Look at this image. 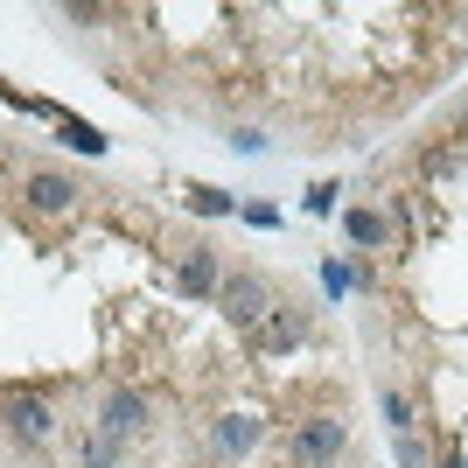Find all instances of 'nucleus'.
<instances>
[{"label": "nucleus", "mask_w": 468, "mask_h": 468, "mask_svg": "<svg viewBox=\"0 0 468 468\" xmlns=\"http://www.w3.org/2000/svg\"><path fill=\"white\" fill-rule=\"evenodd\" d=\"M238 217L259 224V231H280V210H273V203H238Z\"/></svg>", "instance_id": "nucleus-17"}, {"label": "nucleus", "mask_w": 468, "mask_h": 468, "mask_svg": "<svg viewBox=\"0 0 468 468\" xmlns=\"http://www.w3.org/2000/svg\"><path fill=\"white\" fill-rule=\"evenodd\" d=\"M273 280L266 273H252V266H245V273H224V287H217V314H224V322H231V329H245L252 335L259 322H266V314H273Z\"/></svg>", "instance_id": "nucleus-4"}, {"label": "nucleus", "mask_w": 468, "mask_h": 468, "mask_svg": "<svg viewBox=\"0 0 468 468\" xmlns=\"http://www.w3.org/2000/svg\"><path fill=\"white\" fill-rule=\"evenodd\" d=\"M343 238H350V252H391V245H399L385 203H356V210H343Z\"/></svg>", "instance_id": "nucleus-9"}, {"label": "nucleus", "mask_w": 468, "mask_h": 468, "mask_svg": "<svg viewBox=\"0 0 468 468\" xmlns=\"http://www.w3.org/2000/svg\"><path fill=\"white\" fill-rule=\"evenodd\" d=\"M119 462H126V448H119L112 433H98V427L78 433V468H119Z\"/></svg>", "instance_id": "nucleus-11"}, {"label": "nucleus", "mask_w": 468, "mask_h": 468, "mask_svg": "<svg viewBox=\"0 0 468 468\" xmlns=\"http://www.w3.org/2000/svg\"><path fill=\"white\" fill-rule=\"evenodd\" d=\"M308 335H314V314L301 308V301H273V314L252 329V350L259 356H293Z\"/></svg>", "instance_id": "nucleus-6"}, {"label": "nucleus", "mask_w": 468, "mask_h": 468, "mask_svg": "<svg viewBox=\"0 0 468 468\" xmlns=\"http://www.w3.org/2000/svg\"><path fill=\"white\" fill-rule=\"evenodd\" d=\"M335 196H343V189H335V182H314V196H308V210H322V217H329V210H335Z\"/></svg>", "instance_id": "nucleus-18"}, {"label": "nucleus", "mask_w": 468, "mask_h": 468, "mask_svg": "<svg viewBox=\"0 0 468 468\" xmlns=\"http://www.w3.org/2000/svg\"><path fill=\"white\" fill-rule=\"evenodd\" d=\"M0 161H7V147H0Z\"/></svg>", "instance_id": "nucleus-21"}, {"label": "nucleus", "mask_w": 468, "mask_h": 468, "mask_svg": "<svg viewBox=\"0 0 468 468\" xmlns=\"http://www.w3.org/2000/svg\"><path fill=\"white\" fill-rule=\"evenodd\" d=\"M391 448H399V468H433V441L427 433H391Z\"/></svg>", "instance_id": "nucleus-15"}, {"label": "nucleus", "mask_w": 468, "mask_h": 468, "mask_svg": "<svg viewBox=\"0 0 468 468\" xmlns=\"http://www.w3.org/2000/svg\"><path fill=\"white\" fill-rule=\"evenodd\" d=\"M0 433H7L21 454H49L57 433H63V420H57L49 399H36V391H7V399H0Z\"/></svg>", "instance_id": "nucleus-1"}, {"label": "nucleus", "mask_w": 468, "mask_h": 468, "mask_svg": "<svg viewBox=\"0 0 468 468\" xmlns=\"http://www.w3.org/2000/svg\"><path fill=\"white\" fill-rule=\"evenodd\" d=\"M378 412H385L391 433H420V399H412L406 385H391V378L378 385Z\"/></svg>", "instance_id": "nucleus-10"}, {"label": "nucleus", "mask_w": 468, "mask_h": 468, "mask_svg": "<svg viewBox=\"0 0 468 468\" xmlns=\"http://www.w3.org/2000/svg\"><path fill=\"white\" fill-rule=\"evenodd\" d=\"M57 140H63V147H78V154H105V147H112V140H105V133H98V126H91V119H78V112H70V119H63V126H57Z\"/></svg>", "instance_id": "nucleus-13"}, {"label": "nucleus", "mask_w": 468, "mask_h": 468, "mask_svg": "<svg viewBox=\"0 0 468 468\" xmlns=\"http://www.w3.org/2000/svg\"><path fill=\"white\" fill-rule=\"evenodd\" d=\"M259 441H266V420H259V412H217L210 420V454L224 468H238L245 454H259Z\"/></svg>", "instance_id": "nucleus-7"}, {"label": "nucleus", "mask_w": 468, "mask_h": 468, "mask_svg": "<svg viewBox=\"0 0 468 468\" xmlns=\"http://www.w3.org/2000/svg\"><path fill=\"white\" fill-rule=\"evenodd\" d=\"M462 168H468V147H462V140H454V147H427V154H420V176H427V182H454Z\"/></svg>", "instance_id": "nucleus-12"}, {"label": "nucleus", "mask_w": 468, "mask_h": 468, "mask_svg": "<svg viewBox=\"0 0 468 468\" xmlns=\"http://www.w3.org/2000/svg\"><path fill=\"white\" fill-rule=\"evenodd\" d=\"M84 182L70 176V168H21V210L42 217V224H63V217L84 210Z\"/></svg>", "instance_id": "nucleus-2"}, {"label": "nucleus", "mask_w": 468, "mask_h": 468, "mask_svg": "<svg viewBox=\"0 0 468 468\" xmlns=\"http://www.w3.org/2000/svg\"><path fill=\"white\" fill-rule=\"evenodd\" d=\"M343 454H350V427H343L335 412L293 420V433H287V462H293V468H335Z\"/></svg>", "instance_id": "nucleus-3"}, {"label": "nucleus", "mask_w": 468, "mask_h": 468, "mask_svg": "<svg viewBox=\"0 0 468 468\" xmlns=\"http://www.w3.org/2000/svg\"><path fill=\"white\" fill-rule=\"evenodd\" d=\"M454 133H462V147H468V105H462V119H454Z\"/></svg>", "instance_id": "nucleus-20"}, {"label": "nucleus", "mask_w": 468, "mask_h": 468, "mask_svg": "<svg viewBox=\"0 0 468 468\" xmlns=\"http://www.w3.org/2000/svg\"><path fill=\"white\" fill-rule=\"evenodd\" d=\"M176 287H182V301H217V287H224V252H217V245H189L182 266H176Z\"/></svg>", "instance_id": "nucleus-8"}, {"label": "nucleus", "mask_w": 468, "mask_h": 468, "mask_svg": "<svg viewBox=\"0 0 468 468\" xmlns=\"http://www.w3.org/2000/svg\"><path fill=\"white\" fill-rule=\"evenodd\" d=\"M189 210L196 217H238V196L217 189V182H196V189H189Z\"/></svg>", "instance_id": "nucleus-14"}, {"label": "nucleus", "mask_w": 468, "mask_h": 468, "mask_svg": "<svg viewBox=\"0 0 468 468\" xmlns=\"http://www.w3.org/2000/svg\"><path fill=\"white\" fill-rule=\"evenodd\" d=\"M266 147H273L266 126H231V154H266Z\"/></svg>", "instance_id": "nucleus-16"}, {"label": "nucleus", "mask_w": 468, "mask_h": 468, "mask_svg": "<svg viewBox=\"0 0 468 468\" xmlns=\"http://www.w3.org/2000/svg\"><path fill=\"white\" fill-rule=\"evenodd\" d=\"M433 468H468V448H462V441H448V448L433 454Z\"/></svg>", "instance_id": "nucleus-19"}, {"label": "nucleus", "mask_w": 468, "mask_h": 468, "mask_svg": "<svg viewBox=\"0 0 468 468\" xmlns=\"http://www.w3.org/2000/svg\"><path fill=\"white\" fill-rule=\"evenodd\" d=\"M91 427H98V433H112L119 448H133V441H147V427H154V406H147V391H133V385H112L105 399H98Z\"/></svg>", "instance_id": "nucleus-5"}]
</instances>
